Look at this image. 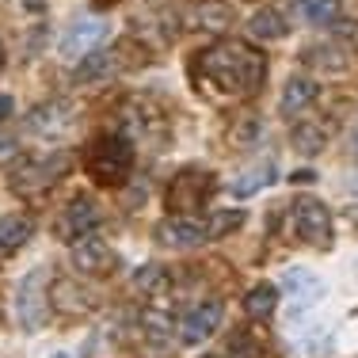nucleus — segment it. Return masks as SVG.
I'll use <instances>...</instances> for the list:
<instances>
[{
    "label": "nucleus",
    "instance_id": "obj_1",
    "mask_svg": "<svg viewBox=\"0 0 358 358\" xmlns=\"http://www.w3.org/2000/svg\"><path fill=\"white\" fill-rule=\"evenodd\" d=\"M194 76L206 80L217 96H255L267 76V57L248 42H217L194 57Z\"/></svg>",
    "mask_w": 358,
    "mask_h": 358
},
{
    "label": "nucleus",
    "instance_id": "obj_2",
    "mask_svg": "<svg viewBox=\"0 0 358 358\" xmlns=\"http://www.w3.org/2000/svg\"><path fill=\"white\" fill-rule=\"evenodd\" d=\"M84 172L99 187H122L134 172V145L118 134H103L84 149Z\"/></svg>",
    "mask_w": 358,
    "mask_h": 358
},
{
    "label": "nucleus",
    "instance_id": "obj_3",
    "mask_svg": "<svg viewBox=\"0 0 358 358\" xmlns=\"http://www.w3.org/2000/svg\"><path fill=\"white\" fill-rule=\"evenodd\" d=\"M73 168V157L69 152H46V157H31V160H20L12 168V191L20 199H35V194L50 191L54 183H62Z\"/></svg>",
    "mask_w": 358,
    "mask_h": 358
},
{
    "label": "nucleus",
    "instance_id": "obj_4",
    "mask_svg": "<svg viewBox=\"0 0 358 358\" xmlns=\"http://www.w3.org/2000/svg\"><path fill=\"white\" fill-rule=\"evenodd\" d=\"M214 191H217V176L206 172V168H199V164H191V168H179L176 172V179L168 183V191H164V202H168L172 214L191 217L214 199Z\"/></svg>",
    "mask_w": 358,
    "mask_h": 358
},
{
    "label": "nucleus",
    "instance_id": "obj_5",
    "mask_svg": "<svg viewBox=\"0 0 358 358\" xmlns=\"http://www.w3.org/2000/svg\"><path fill=\"white\" fill-rule=\"evenodd\" d=\"M294 229L297 236H301L305 244H313V248H331V214L328 206H324L320 199H313V194H305V199L294 202Z\"/></svg>",
    "mask_w": 358,
    "mask_h": 358
},
{
    "label": "nucleus",
    "instance_id": "obj_6",
    "mask_svg": "<svg viewBox=\"0 0 358 358\" xmlns=\"http://www.w3.org/2000/svg\"><path fill=\"white\" fill-rule=\"evenodd\" d=\"M69 259H73V267L80 271V275H88V278H107V275H115V271H118V252L110 248L103 236H96V233L73 241Z\"/></svg>",
    "mask_w": 358,
    "mask_h": 358
},
{
    "label": "nucleus",
    "instance_id": "obj_7",
    "mask_svg": "<svg viewBox=\"0 0 358 358\" xmlns=\"http://www.w3.org/2000/svg\"><path fill=\"white\" fill-rule=\"evenodd\" d=\"M103 20H92V15H84V20H73L69 27L62 31V42H57V50H62V57H69V62H80V57L96 54L99 38H103Z\"/></svg>",
    "mask_w": 358,
    "mask_h": 358
},
{
    "label": "nucleus",
    "instance_id": "obj_8",
    "mask_svg": "<svg viewBox=\"0 0 358 358\" xmlns=\"http://www.w3.org/2000/svg\"><path fill=\"white\" fill-rule=\"evenodd\" d=\"M96 221H99V206H96V202H92V199H73L69 206L57 214L54 229H57L62 241H80V236H88L92 229H96Z\"/></svg>",
    "mask_w": 358,
    "mask_h": 358
},
{
    "label": "nucleus",
    "instance_id": "obj_9",
    "mask_svg": "<svg viewBox=\"0 0 358 358\" xmlns=\"http://www.w3.org/2000/svg\"><path fill=\"white\" fill-rule=\"evenodd\" d=\"M221 317H225L221 301H202V305H194V309H187L183 320H179V339H183V343H202V339H210V336L217 331Z\"/></svg>",
    "mask_w": 358,
    "mask_h": 358
},
{
    "label": "nucleus",
    "instance_id": "obj_10",
    "mask_svg": "<svg viewBox=\"0 0 358 358\" xmlns=\"http://www.w3.org/2000/svg\"><path fill=\"white\" fill-rule=\"evenodd\" d=\"M157 241L168 248H199V244H206V225H199L194 217L172 214L157 225Z\"/></svg>",
    "mask_w": 358,
    "mask_h": 358
},
{
    "label": "nucleus",
    "instance_id": "obj_11",
    "mask_svg": "<svg viewBox=\"0 0 358 358\" xmlns=\"http://www.w3.org/2000/svg\"><path fill=\"white\" fill-rule=\"evenodd\" d=\"M42 282H46V271H35L20 286V320L27 328H42L46 324V294H42Z\"/></svg>",
    "mask_w": 358,
    "mask_h": 358
},
{
    "label": "nucleus",
    "instance_id": "obj_12",
    "mask_svg": "<svg viewBox=\"0 0 358 358\" xmlns=\"http://www.w3.org/2000/svg\"><path fill=\"white\" fill-rule=\"evenodd\" d=\"M313 103H317V80H309V76H289L286 88H282V115L301 118Z\"/></svg>",
    "mask_w": 358,
    "mask_h": 358
},
{
    "label": "nucleus",
    "instance_id": "obj_13",
    "mask_svg": "<svg viewBox=\"0 0 358 358\" xmlns=\"http://www.w3.org/2000/svg\"><path fill=\"white\" fill-rule=\"evenodd\" d=\"M35 233V221L27 214H0V252H20Z\"/></svg>",
    "mask_w": 358,
    "mask_h": 358
},
{
    "label": "nucleus",
    "instance_id": "obj_14",
    "mask_svg": "<svg viewBox=\"0 0 358 358\" xmlns=\"http://www.w3.org/2000/svg\"><path fill=\"white\" fill-rule=\"evenodd\" d=\"M275 309H278V289L271 282H263V286H255L252 294H244V313H248L252 320L275 317Z\"/></svg>",
    "mask_w": 358,
    "mask_h": 358
},
{
    "label": "nucleus",
    "instance_id": "obj_15",
    "mask_svg": "<svg viewBox=\"0 0 358 358\" xmlns=\"http://www.w3.org/2000/svg\"><path fill=\"white\" fill-rule=\"evenodd\" d=\"M248 31L255 38H286L289 23L282 20V12H275V8H259L248 20Z\"/></svg>",
    "mask_w": 358,
    "mask_h": 358
},
{
    "label": "nucleus",
    "instance_id": "obj_16",
    "mask_svg": "<svg viewBox=\"0 0 358 358\" xmlns=\"http://www.w3.org/2000/svg\"><path fill=\"white\" fill-rule=\"evenodd\" d=\"M301 15L313 23V27H328L343 15V4L339 0H301Z\"/></svg>",
    "mask_w": 358,
    "mask_h": 358
},
{
    "label": "nucleus",
    "instance_id": "obj_17",
    "mask_svg": "<svg viewBox=\"0 0 358 358\" xmlns=\"http://www.w3.org/2000/svg\"><path fill=\"white\" fill-rule=\"evenodd\" d=\"M271 179H275V160H263V164H255V168H248V176H241L233 183V194H255L259 187H267Z\"/></svg>",
    "mask_w": 358,
    "mask_h": 358
},
{
    "label": "nucleus",
    "instance_id": "obj_18",
    "mask_svg": "<svg viewBox=\"0 0 358 358\" xmlns=\"http://www.w3.org/2000/svg\"><path fill=\"white\" fill-rule=\"evenodd\" d=\"M241 225H244V210H217V214L206 221V241L229 236L233 229H241Z\"/></svg>",
    "mask_w": 358,
    "mask_h": 358
},
{
    "label": "nucleus",
    "instance_id": "obj_19",
    "mask_svg": "<svg viewBox=\"0 0 358 358\" xmlns=\"http://www.w3.org/2000/svg\"><path fill=\"white\" fill-rule=\"evenodd\" d=\"M194 15H199L202 31H225L233 23V12L225 4H202V8H194Z\"/></svg>",
    "mask_w": 358,
    "mask_h": 358
},
{
    "label": "nucleus",
    "instance_id": "obj_20",
    "mask_svg": "<svg viewBox=\"0 0 358 358\" xmlns=\"http://www.w3.org/2000/svg\"><path fill=\"white\" fill-rule=\"evenodd\" d=\"M160 289H164V267H157V263L138 267V275H134V294H160Z\"/></svg>",
    "mask_w": 358,
    "mask_h": 358
},
{
    "label": "nucleus",
    "instance_id": "obj_21",
    "mask_svg": "<svg viewBox=\"0 0 358 358\" xmlns=\"http://www.w3.org/2000/svg\"><path fill=\"white\" fill-rule=\"evenodd\" d=\"M294 149L297 152H305V157H313V152H320L324 149V130L320 126H297L294 130Z\"/></svg>",
    "mask_w": 358,
    "mask_h": 358
},
{
    "label": "nucleus",
    "instance_id": "obj_22",
    "mask_svg": "<svg viewBox=\"0 0 358 358\" xmlns=\"http://www.w3.org/2000/svg\"><path fill=\"white\" fill-rule=\"evenodd\" d=\"M309 62H320L324 69H331V73H343L347 69V57L343 54H331V46H313L309 50Z\"/></svg>",
    "mask_w": 358,
    "mask_h": 358
},
{
    "label": "nucleus",
    "instance_id": "obj_23",
    "mask_svg": "<svg viewBox=\"0 0 358 358\" xmlns=\"http://www.w3.org/2000/svg\"><path fill=\"white\" fill-rule=\"evenodd\" d=\"M23 4H27V12H46V0H23Z\"/></svg>",
    "mask_w": 358,
    "mask_h": 358
},
{
    "label": "nucleus",
    "instance_id": "obj_24",
    "mask_svg": "<svg viewBox=\"0 0 358 358\" xmlns=\"http://www.w3.org/2000/svg\"><path fill=\"white\" fill-rule=\"evenodd\" d=\"M8 115H12V99L0 96V118H8Z\"/></svg>",
    "mask_w": 358,
    "mask_h": 358
},
{
    "label": "nucleus",
    "instance_id": "obj_25",
    "mask_svg": "<svg viewBox=\"0 0 358 358\" xmlns=\"http://www.w3.org/2000/svg\"><path fill=\"white\" fill-rule=\"evenodd\" d=\"M96 8H110V4H118V0H92Z\"/></svg>",
    "mask_w": 358,
    "mask_h": 358
},
{
    "label": "nucleus",
    "instance_id": "obj_26",
    "mask_svg": "<svg viewBox=\"0 0 358 358\" xmlns=\"http://www.w3.org/2000/svg\"><path fill=\"white\" fill-rule=\"evenodd\" d=\"M0 69H4V42H0Z\"/></svg>",
    "mask_w": 358,
    "mask_h": 358
}]
</instances>
